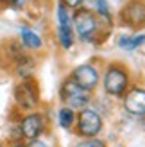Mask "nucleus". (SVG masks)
<instances>
[{"label":"nucleus","instance_id":"nucleus-1","mask_svg":"<svg viewBox=\"0 0 145 147\" xmlns=\"http://www.w3.org/2000/svg\"><path fill=\"white\" fill-rule=\"evenodd\" d=\"M102 24L104 22L99 18V14L95 11L88 9V7H83V5L77 7L74 16H72V25H74L77 36L83 41H95Z\"/></svg>","mask_w":145,"mask_h":147},{"label":"nucleus","instance_id":"nucleus-2","mask_svg":"<svg viewBox=\"0 0 145 147\" xmlns=\"http://www.w3.org/2000/svg\"><path fill=\"white\" fill-rule=\"evenodd\" d=\"M100 79H102V84H104V92L107 95H113V97H122L129 88V81H131L129 70L124 65H118V63H111L104 70V76Z\"/></svg>","mask_w":145,"mask_h":147},{"label":"nucleus","instance_id":"nucleus-3","mask_svg":"<svg viewBox=\"0 0 145 147\" xmlns=\"http://www.w3.org/2000/svg\"><path fill=\"white\" fill-rule=\"evenodd\" d=\"M59 93H61V100L64 102V106H68L72 109H83L91 100V90L79 86L72 77H68L63 83Z\"/></svg>","mask_w":145,"mask_h":147},{"label":"nucleus","instance_id":"nucleus-4","mask_svg":"<svg viewBox=\"0 0 145 147\" xmlns=\"http://www.w3.org/2000/svg\"><path fill=\"white\" fill-rule=\"evenodd\" d=\"M75 126H77V133L81 136H97L102 131V117L99 111L90 108H83L79 109V115L75 117Z\"/></svg>","mask_w":145,"mask_h":147},{"label":"nucleus","instance_id":"nucleus-5","mask_svg":"<svg viewBox=\"0 0 145 147\" xmlns=\"http://www.w3.org/2000/svg\"><path fill=\"white\" fill-rule=\"evenodd\" d=\"M14 99L16 104L20 106V109L23 111H32L40 102V93H38V86L34 84V81H31V77L23 79V83H20L14 88Z\"/></svg>","mask_w":145,"mask_h":147},{"label":"nucleus","instance_id":"nucleus-6","mask_svg":"<svg viewBox=\"0 0 145 147\" xmlns=\"http://www.w3.org/2000/svg\"><path fill=\"white\" fill-rule=\"evenodd\" d=\"M122 24L131 29H140L145 25V0H129L120 13Z\"/></svg>","mask_w":145,"mask_h":147},{"label":"nucleus","instance_id":"nucleus-7","mask_svg":"<svg viewBox=\"0 0 145 147\" xmlns=\"http://www.w3.org/2000/svg\"><path fill=\"white\" fill-rule=\"evenodd\" d=\"M124 108L134 117H145V88L131 86L124 93Z\"/></svg>","mask_w":145,"mask_h":147},{"label":"nucleus","instance_id":"nucleus-8","mask_svg":"<svg viewBox=\"0 0 145 147\" xmlns=\"http://www.w3.org/2000/svg\"><path fill=\"white\" fill-rule=\"evenodd\" d=\"M43 129H45V117L41 113H29L20 122V133L21 138H25V140L40 138Z\"/></svg>","mask_w":145,"mask_h":147},{"label":"nucleus","instance_id":"nucleus-9","mask_svg":"<svg viewBox=\"0 0 145 147\" xmlns=\"http://www.w3.org/2000/svg\"><path fill=\"white\" fill-rule=\"evenodd\" d=\"M70 77L74 79L79 86L86 88V90H95L100 83V74L95 67H91V65H79L77 68H74Z\"/></svg>","mask_w":145,"mask_h":147},{"label":"nucleus","instance_id":"nucleus-10","mask_svg":"<svg viewBox=\"0 0 145 147\" xmlns=\"http://www.w3.org/2000/svg\"><path fill=\"white\" fill-rule=\"evenodd\" d=\"M14 61H16V72H18V76L21 79H27V77L32 76L36 63H34V59H32L31 56L23 54V56H20L18 59H14Z\"/></svg>","mask_w":145,"mask_h":147},{"label":"nucleus","instance_id":"nucleus-11","mask_svg":"<svg viewBox=\"0 0 145 147\" xmlns=\"http://www.w3.org/2000/svg\"><path fill=\"white\" fill-rule=\"evenodd\" d=\"M21 43H23V47L34 49V50L43 47V41L40 38V34H36L34 31H31V29H27V27L21 29Z\"/></svg>","mask_w":145,"mask_h":147},{"label":"nucleus","instance_id":"nucleus-12","mask_svg":"<svg viewBox=\"0 0 145 147\" xmlns=\"http://www.w3.org/2000/svg\"><path fill=\"white\" fill-rule=\"evenodd\" d=\"M145 43V34H136V36H120L118 45L124 50H134L136 47H140Z\"/></svg>","mask_w":145,"mask_h":147},{"label":"nucleus","instance_id":"nucleus-13","mask_svg":"<svg viewBox=\"0 0 145 147\" xmlns=\"http://www.w3.org/2000/svg\"><path fill=\"white\" fill-rule=\"evenodd\" d=\"M57 120H59L61 127L70 129V127L75 124V111H74L72 108H68V106H63V108L59 109V113H57Z\"/></svg>","mask_w":145,"mask_h":147},{"label":"nucleus","instance_id":"nucleus-14","mask_svg":"<svg viewBox=\"0 0 145 147\" xmlns=\"http://www.w3.org/2000/svg\"><path fill=\"white\" fill-rule=\"evenodd\" d=\"M95 13L99 14V18L102 20L106 25L111 27V13H109V4H107V0H95Z\"/></svg>","mask_w":145,"mask_h":147},{"label":"nucleus","instance_id":"nucleus-15","mask_svg":"<svg viewBox=\"0 0 145 147\" xmlns=\"http://www.w3.org/2000/svg\"><path fill=\"white\" fill-rule=\"evenodd\" d=\"M57 38H59V43L64 50H68L72 45H74V36H72V27H57Z\"/></svg>","mask_w":145,"mask_h":147},{"label":"nucleus","instance_id":"nucleus-16","mask_svg":"<svg viewBox=\"0 0 145 147\" xmlns=\"http://www.w3.org/2000/svg\"><path fill=\"white\" fill-rule=\"evenodd\" d=\"M57 20H59V25L61 27H72V18L68 14V7L64 4L57 5Z\"/></svg>","mask_w":145,"mask_h":147},{"label":"nucleus","instance_id":"nucleus-17","mask_svg":"<svg viewBox=\"0 0 145 147\" xmlns=\"http://www.w3.org/2000/svg\"><path fill=\"white\" fill-rule=\"evenodd\" d=\"M86 0H61V4H64L68 7V9H77V7H81Z\"/></svg>","mask_w":145,"mask_h":147},{"label":"nucleus","instance_id":"nucleus-18","mask_svg":"<svg viewBox=\"0 0 145 147\" xmlns=\"http://www.w3.org/2000/svg\"><path fill=\"white\" fill-rule=\"evenodd\" d=\"M79 145H99V147H104V145H106V142L97 140L95 136H90V140H84V142H81Z\"/></svg>","mask_w":145,"mask_h":147},{"label":"nucleus","instance_id":"nucleus-19","mask_svg":"<svg viewBox=\"0 0 145 147\" xmlns=\"http://www.w3.org/2000/svg\"><path fill=\"white\" fill-rule=\"evenodd\" d=\"M9 2H11L14 7H23V5L29 2V0H9Z\"/></svg>","mask_w":145,"mask_h":147},{"label":"nucleus","instance_id":"nucleus-20","mask_svg":"<svg viewBox=\"0 0 145 147\" xmlns=\"http://www.w3.org/2000/svg\"><path fill=\"white\" fill-rule=\"evenodd\" d=\"M0 2H9V0H0Z\"/></svg>","mask_w":145,"mask_h":147}]
</instances>
